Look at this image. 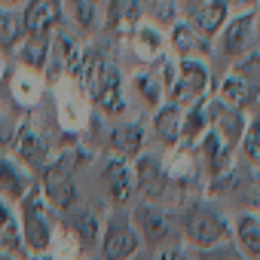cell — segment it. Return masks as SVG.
<instances>
[{"instance_id": "1", "label": "cell", "mask_w": 260, "mask_h": 260, "mask_svg": "<svg viewBox=\"0 0 260 260\" xmlns=\"http://www.w3.org/2000/svg\"><path fill=\"white\" fill-rule=\"evenodd\" d=\"M181 226H184L187 245H193L196 251H211V248L230 242V223H226V217L217 208L205 205V202L187 205Z\"/></svg>"}, {"instance_id": "2", "label": "cell", "mask_w": 260, "mask_h": 260, "mask_svg": "<svg viewBox=\"0 0 260 260\" xmlns=\"http://www.w3.org/2000/svg\"><path fill=\"white\" fill-rule=\"evenodd\" d=\"M19 230H22V245L31 254H43L52 245V226L46 217V199L40 193V187L34 184L31 193L19 202Z\"/></svg>"}, {"instance_id": "3", "label": "cell", "mask_w": 260, "mask_h": 260, "mask_svg": "<svg viewBox=\"0 0 260 260\" xmlns=\"http://www.w3.org/2000/svg\"><path fill=\"white\" fill-rule=\"evenodd\" d=\"M74 162H77L74 153H61V156L49 159V166L43 169V187H40V193L58 211H68L77 202V190H74V169L77 166Z\"/></svg>"}, {"instance_id": "4", "label": "cell", "mask_w": 260, "mask_h": 260, "mask_svg": "<svg viewBox=\"0 0 260 260\" xmlns=\"http://www.w3.org/2000/svg\"><path fill=\"white\" fill-rule=\"evenodd\" d=\"M141 248V239L125 214H110L101 233V257L104 260H132Z\"/></svg>"}, {"instance_id": "5", "label": "cell", "mask_w": 260, "mask_h": 260, "mask_svg": "<svg viewBox=\"0 0 260 260\" xmlns=\"http://www.w3.org/2000/svg\"><path fill=\"white\" fill-rule=\"evenodd\" d=\"M13 150H16V162H22V169H28V172H43L52 159L49 141L28 122L19 125V132L13 135Z\"/></svg>"}, {"instance_id": "6", "label": "cell", "mask_w": 260, "mask_h": 260, "mask_svg": "<svg viewBox=\"0 0 260 260\" xmlns=\"http://www.w3.org/2000/svg\"><path fill=\"white\" fill-rule=\"evenodd\" d=\"M208 89V71L196 58H184L172 80V104H196Z\"/></svg>"}, {"instance_id": "7", "label": "cell", "mask_w": 260, "mask_h": 260, "mask_svg": "<svg viewBox=\"0 0 260 260\" xmlns=\"http://www.w3.org/2000/svg\"><path fill=\"white\" fill-rule=\"evenodd\" d=\"M128 220H132V226L144 245H162L172 236V220L156 202H138L135 211L128 214Z\"/></svg>"}, {"instance_id": "8", "label": "cell", "mask_w": 260, "mask_h": 260, "mask_svg": "<svg viewBox=\"0 0 260 260\" xmlns=\"http://www.w3.org/2000/svg\"><path fill=\"white\" fill-rule=\"evenodd\" d=\"M132 178H135V187L141 190L144 202H156V199H162V196L169 193V187H172L169 169H166L162 159L153 156V153H144V156L135 159V172H132Z\"/></svg>"}, {"instance_id": "9", "label": "cell", "mask_w": 260, "mask_h": 260, "mask_svg": "<svg viewBox=\"0 0 260 260\" xmlns=\"http://www.w3.org/2000/svg\"><path fill=\"white\" fill-rule=\"evenodd\" d=\"M31 187H34V175L28 169H22L16 159L0 153V202L19 205L31 193Z\"/></svg>"}, {"instance_id": "10", "label": "cell", "mask_w": 260, "mask_h": 260, "mask_svg": "<svg viewBox=\"0 0 260 260\" xmlns=\"http://www.w3.org/2000/svg\"><path fill=\"white\" fill-rule=\"evenodd\" d=\"M58 19H61V0H28L22 13L25 34H34V37H49Z\"/></svg>"}, {"instance_id": "11", "label": "cell", "mask_w": 260, "mask_h": 260, "mask_svg": "<svg viewBox=\"0 0 260 260\" xmlns=\"http://www.w3.org/2000/svg\"><path fill=\"white\" fill-rule=\"evenodd\" d=\"M251 40H254V16L242 13V16H236L233 22L223 25V31H220V52L230 55V58L248 55L251 46H254Z\"/></svg>"}, {"instance_id": "12", "label": "cell", "mask_w": 260, "mask_h": 260, "mask_svg": "<svg viewBox=\"0 0 260 260\" xmlns=\"http://www.w3.org/2000/svg\"><path fill=\"white\" fill-rule=\"evenodd\" d=\"M95 104L110 116L122 110V77H119V68L110 61H104L95 77Z\"/></svg>"}, {"instance_id": "13", "label": "cell", "mask_w": 260, "mask_h": 260, "mask_svg": "<svg viewBox=\"0 0 260 260\" xmlns=\"http://www.w3.org/2000/svg\"><path fill=\"white\" fill-rule=\"evenodd\" d=\"M208 113V128L223 141V144H236L242 138V128H245V116L233 107H226L223 101H211V107L205 110Z\"/></svg>"}, {"instance_id": "14", "label": "cell", "mask_w": 260, "mask_h": 260, "mask_svg": "<svg viewBox=\"0 0 260 260\" xmlns=\"http://www.w3.org/2000/svg\"><path fill=\"white\" fill-rule=\"evenodd\" d=\"M101 181H104V190L113 202H128V196H132L135 190V178L132 172H128V166L119 159V156H107L101 162Z\"/></svg>"}, {"instance_id": "15", "label": "cell", "mask_w": 260, "mask_h": 260, "mask_svg": "<svg viewBox=\"0 0 260 260\" xmlns=\"http://www.w3.org/2000/svg\"><path fill=\"white\" fill-rule=\"evenodd\" d=\"M226 16H230V10L220 4V0H202L199 7H193L190 10V28L199 34V37H214L217 31H223V25H226Z\"/></svg>"}, {"instance_id": "16", "label": "cell", "mask_w": 260, "mask_h": 260, "mask_svg": "<svg viewBox=\"0 0 260 260\" xmlns=\"http://www.w3.org/2000/svg\"><path fill=\"white\" fill-rule=\"evenodd\" d=\"M110 150L119 159H138L144 150V125L141 122H119L110 128Z\"/></svg>"}, {"instance_id": "17", "label": "cell", "mask_w": 260, "mask_h": 260, "mask_svg": "<svg viewBox=\"0 0 260 260\" xmlns=\"http://www.w3.org/2000/svg\"><path fill=\"white\" fill-rule=\"evenodd\" d=\"M181 122H184V110L178 104H159L156 107V116H153V128H156V138L166 144V147H178L181 141Z\"/></svg>"}, {"instance_id": "18", "label": "cell", "mask_w": 260, "mask_h": 260, "mask_svg": "<svg viewBox=\"0 0 260 260\" xmlns=\"http://www.w3.org/2000/svg\"><path fill=\"white\" fill-rule=\"evenodd\" d=\"M172 49H175L181 58H196V61H202V55L211 52L208 40L199 37V34H196L190 25H184V22H178V25L172 28Z\"/></svg>"}, {"instance_id": "19", "label": "cell", "mask_w": 260, "mask_h": 260, "mask_svg": "<svg viewBox=\"0 0 260 260\" xmlns=\"http://www.w3.org/2000/svg\"><path fill=\"white\" fill-rule=\"evenodd\" d=\"M49 37H34V34H25L22 37V46L16 49V55H19V61H22V68H28V71H40V68H46V58H49Z\"/></svg>"}, {"instance_id": "20", "label": "cell", "mask_w": 260, "mask_h": 260, "mask_svg": "<svg viewBox=\"0 0 260 260\" xmlns=\"http://www.w3.org/2000/svg\"><path fill=\"white\" fill-rule=\"evenodd\" d=\"M254 98H257V89L254 86H248L242 77H226L223 80V86H220V98L217 101H223L226 107H233V110H245V107H251L254 104Z\"/></svg>"}, {"instance_id": "21", "label": "cell", "mask_w": 260, "mask_h": 260, "mask_svg": "<svg viewBox=\"0 0 260 260\" xmlns=\"http://www.w3.org/2000/svg\"><path fill=\"white\" fill-rule=\"evenodd\" d=\"M236 245L242 257H260V217L239 214L236 220Z\"/></svg>"}, {"instance_id": "22", "label": "cell", "mask_w": 260, "mask_h": 260, "mask_svg": "<svg viewBox=\"0 0 260 260\" xmlns=\"http://www.w3.org/2000/svg\"><path fill=\"white\" fill-rule=\"evenodd\" d=\"M230 144H223L211 128L205 132V138L199 141V153H202V159H205V166H208V172L211 175H220L226 166H230Z\"/></svg>"}, {"instance_id": "23", "label": "cell", "mask_w": 260, "mask_h": 260, "mask_svg": "<svg viewBox=\"0 0 260 260\" xmlns=\"http://www.w3.org/2000/svg\"><path fill=\"white\" fill-rule=\"evenodd\" d=\"M205 132H208V113H205V107L196 101V104L184 113V122H181V141H184L187 147H193V144H199V141L205 138Z\"/></svg>"}, {"instance_id": "24", "label": "cell", "mask_w": 260, "mask_h": 260, "mask_svg": "<svg viewBox=\"0 0 260 260\" xmlns=\"http://www.w3.org/2000/svg\"><path fill=\"white\" fill-rule=\"evenodd\" d=\"M22 37H25L22 13H16V10H0V52L19 49Z\"/></svg>"}, {"instance_id": "25", "label": "cell", "mask_w": 260, "mask_h": 260, "mask_svg": "<svg viewBox=\"0 0 260 260\" xmlns=\"http://www.w3.org/2000/svg\"><path fill=\"white\" fill-rule=\"evenodd\" d=\"M64 10L83 34H92L98 28L101 16H98V4H92V0H64Z\"/></svg>"}, {"instance_id": "26", "label": "cell", "mask_w": 260, "mask_h": 260, "mask_svg": "<svg viewBox=\"0 0 260 260\" xmlns=\"http://www.w3.org/2000/svg\"><path fill=\"white\" fill-rule=\"evenodd\" d=\"M0 245L10 248L13 254H25V245H22V230H19L16 214L10 211V202H0Z\"/></svg>"}, {"instance_id": "27", "label": "cell", "mask_w": 260, "mask_h": 260, "mask_svg": "<svg viewBox=\"0 0 260 260\" xmlns=\"http://www.w3.org/2000/svg\"><path fill=\"white\" fill-rule=\"evenodd\" d=\"M144 13L159 28H175L178 25V0H144Z\"/></svg>"}, {"instance_id": "28", "label": "cell", "mask_w": 260, "mask_h": 260, "mask_svg": "<svg viewBox=\"0 0 260 260\" xmlns=\"http://www.w3.org/2000/svg\"><path fill=\"white\" fill-rule=\"evenodd\" d=\"M135 89H138V95H141V101L144 104H150V107H159L162 104V83H159V77L156 74H138L135 77Z\"/></svg>"}, {"instance_id": "29", "label": "cell", "mask_w": 260, "mask_h": 260, "mask_svg": "<svg viewBox=\"0 0 260 260\" xmlns=\"http://www.w3.org/2000/svg\"><path fill=\"white\" fill-rule=\"evenodd\" d=\"M135 13H138V0H107V28H119Z\"/></svg>"}, {"instance_id": "30", "label": "cell", "mask_w": 260, "mask_h": 260, "mask_svg": "<svg viewBox=\"0 0 260 260\" xmlns=\"http://www.w3.org/2000/svg\"><path fill=\"white\" fill-rule=\"evenodd\" d=\"M236 77H242L248 86H254L260 92V55L257 52H248L239 64H236Z\"/></svg>"}, {"instance_id": "31", "label": "cell", "mask_w": 260, "mask_h": 260, "mask_svg": "<svg viewBox=\"0 0 260 260\" xmlns=\"http://www.w3.org/2000/svg\"><path fill=\"white\" fill-rule=\"evenodd\" d=\"M74 230L83 239V245H92V239L98 236V217L92 211H74Z\"/></svg>"}, {"instance_id": "32", "label": "cell", "mask_w": 260, "mask_h": 260, "mask_svg": "<svg viewBox=\"0 0 260 260\" xmlns=\"http://www.w3.org/2000/svg\"><path fill=\"white\" fill-rule=\"evenodd\" d=\"M135 40L141 43V49H147V55H156V52H162V37H159V31H156L153 25H138V31H135Z\"/></svg>"}, {"instance_id": "33", "label": "cell", "mask_w": 260, "mask_h": 260, "mask_svg": "<svg viewBox=\"0 0 260 260\" xmlns=\"http://www.w3.org/2000/svg\"><path fill=\"white\" fill-rule=\"evenodd\" d=\"M199 260H248V257H242V254L226 242V245H217V248H211V251H199Z\"/></svg>"}, {"instance_id": "34", "label": "cell", "mask_w": 260, "mask_h": 260, "mask_svg": "<svg viewBox=\"0 0 260 260\" xmlns=\"http://www.w3.org/2000/svg\"><path fill=\"white\" fill-rule=\"evenodd\" d=\"M13 125H10V119L4 116V113H0V153H4L7 147H13Z\"/></svg>"}, {"instance_id": "35", "label": "cell", "mask_w": 260, "mask_h": 260, "mask_svg": "<svg viewBox=\"0 0 260 260\" xmlns=\"http://www.w3.org/2000/svg\"><path fill=\"white\" fill-rule=\"evenodd\" d=\"M220 4H223L226 10H233V7H236V10H245V13H248V7L254 4V0H220Z\"/></svg>"}, {"instance_id": "36", "label": "cell", "mask_w": 260, "mask_h": 260, "mask_svg": "<svg viewBox=\"0 0 260 260\" xmlns=\"http://www.w3.org/2000/svg\"><path fill=\"white\" fill-rule=\"evenodd\" d=\"M22 4H28V0H0V10H16Z\"/></svg>"}, {"instance_id": "37", "label": "cell", "mask_w": 260, "mask_h": 260, "mask_svg": "<svg viewBox=\"0 0 260 260\" xmlns=\"http://www.w3.org/2000/svg\"><path fill=\"white\" fill-rule=\"evenodd\" d=\"M254 34H257V40H260V16L254 19Z\"/></svg>"}, {"instance_id": "38", "label": "cell", "mask_w": 260, "mask_h": 260, "mask_svg": "<svg viewBox=\"0 0 260 260\" xmlns=\"http://www.w3.org/2000/svg\"><path fill=\"white\" fill-rule=\"evenodd\" d=\"M0 77H4V55H0Z\"/></svg>"}, {"instance_id": "39", "label": "cell", "mask_w": 260, "mask_h": 260, "mask_svg": "<svg viewBox=\"0 0 260 260\" xmlns=\"http://www.w3.org/2000/svg\"><path fill=\"white\" fill-rule=\"evenodd\" d=\"M0 260H13V257H7V254H0Z\"/></svg>"}, {"instance_id": "40", "label": "cell", "mask_w": 260, "mask_h": 260, "mask_svg": "<svg viewBox=\"0 0 260 260\" xmlns=\"http://www.w3.org/2000/svg\"><path fill=\"white\" fill-rule=\"evenodd\" d=\"M92 4H98V7H101V4H104V0H92Z\"/></svg>"}]
</instances>
